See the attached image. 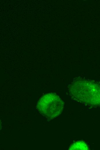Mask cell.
I'll list each match as a JSON object with an SVG mask.
<instances>
[{
    "label": "cell",
    "mask_w": 100,
    "mask_h": 150,
    "mask_svg": "<svg viewBox=\"0 0 100 150\" xmlns=\"http://www.w3.org/2000/svg\"><path fill=\"white\" fill-rule=\"evenodd\" d=\"M68 89L70 96L76 101L89 106H100V85L80 79L74 81Z\"/></svg>",
    "instance_id": "1"
},
{
    "label": "cell",
    "mask_w": 100,
    "mask_h": 150,
    "mask_svg": "<svg viewBox=\"0 0 100 150\" xmlns=\"http://www.w3.org/2000/svg\"><path fill=\"white\" fill-rule=\"evenodd\" d=\"M64 106V103L60 98L52 93L43 95L37 104V108L40 112L50 119L58 116L62 112Z\"/></svg>",
    "instance_id": "2"
},
{
    "label": "cell",
    "mask_w": 100,
    "mask_h": 150,
    "mask_svg": "<svg viewBox=\"0 0 100 150\" xmlns=\"http://www.w3.org/2000/svg\"><path fill=\"white\" fill-rule=\"evenodd\" d=\"M88 145L84 142L78 141L72 145L69 150H88Z\"/></svg>",
    "instance_id": "3"
}]
</instances>
